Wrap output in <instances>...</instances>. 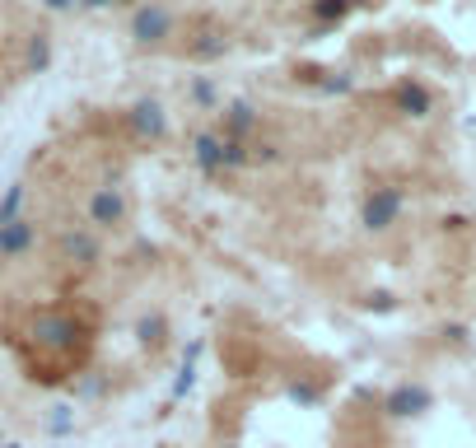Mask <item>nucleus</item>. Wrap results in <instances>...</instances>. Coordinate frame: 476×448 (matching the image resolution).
<instances>
[{
	"label": "nucleus",
	"instance_id": "5",
	"mask_svg": "<svg viewBox=\"0 0 476 448\" xmlns=\"http://www.w3.org/2000/svg\"><path fill=\"white\" fill-rule=\"evenodd\" d=\"M402 215V192H392V187H378L369 201H365V224L378 234V229H392V220Z\"/></svg>",
	"mask_w": 476,
	"mask_h": 448
},
{
	"label": "nucleus",
	"instance_id": "6",
	"mask_svg": "<svg viewBox=\"0 0 476 448\" xmlns=\"http://www.w3.org/2000/svg\"><path fill=\"white\" fill-rule=\"evenodd\" d=\"M429 388H420V383H402V388H392L388 392V416H420V412H429Z\"/></svg>",
	"mask_w": 476,
	"mask_h": 448
},
{
	"label": "nucleus",
	"instance_id": "2",
	"mask_svg": "<svg viewBox=\"0 0 476 448\" xmlns=\"http://www.w3.org/2000/svg\"><path fill=\"white\" fill-rule=\"evenodd\" d=\"M131 211H136V206H131L127 187H112V182L94 187L89 201H85V220H89V229H98V234L127 229V224H131Z\"/></svg>",
	"mask_w": 476,
	"mask_h": 448
},
{
	"label": "nucleus",
	"instance_id": "4",
	"mask_svg": "<svg viewBox=\"0 0 476 448\" xmlns=\"http://www.w3.org/2000/svg\"><path fill=\"white\" fill-rule=\"evenodd\" d=\"M33 248H37V224H33V215L0 220V262H19Z\"/></svg>",
	"mask_w": 476,
	"mask_h": 448
},
{
	"label": "nucleus",
	"instance_id": "8",
	"mask_svg": "<svg viewBox=\"0 0 476 448\" xmlns=\"http://www.w3.org/2000/svg\"><path fill=\"white\" fill-rule=\"evenodd\" d=\"M402 103H407V108H411L416 117H420V112L429 108V99H425V89H416V85H402Z\"/></svg>",
	"mask_w": 476,
	"mask_h": 448
},
{
	"label": "nucleus",
	"instance_id": "7",
	"mask_svg": "<svg viewBox=\"0 0 476 448\" xmlns=\"http://www.w3.org/2000/svg\"><path fill=\"white\" fill-rule=\"evenodd\" d=\"M169 28H173V15L164 5H145L136 15V37H140V43H150V37H164Z\"/></svg>",
	"mask_w": 476,
	"mask_h": 448
},
{
	"label": "nucleus",
	"instance_id": "1",
	"mask_svg": "<svg viewBox=\"0 0 476 448\" xmlns=\"http://www.w3.org/2000/svg\"><path fill=\"white\" fill-rule=\"evenodd\" d=\"M98 337V313L85 304H47V308H28L15 322V350L24 355L28 374L43 383H61L70 374L85 370V359Z\"/></svg>",
	"mask_w": 476,
	"mask_h": 448
},
{
	"label": "nucleus",
	"instance_id": "3",
	"mask_svg": "<svg viewBox=\"0 0 476 448\" xmlns=\"http://www.w3.org/2000/svg\"><path fill=\"white\" fill-rule=\"evenodd\" d=\"M57 262L61 266H75V271H94L103 262V238L98 229L89 224H70L57 234Z\"/></svg>",
	"mask_w": 476,
	"mask_h": 448
}]
</instances>
